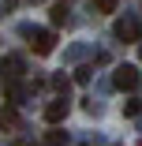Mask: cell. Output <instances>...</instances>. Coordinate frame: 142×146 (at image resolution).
I'll list each match as a JSON object with an SVG mask.
<instances>
[{"mask_svg":"<svg viewBox=\"0 0 142 146\" xmlns=\"http://www.w3.org/2000/svg\"><path fill=\"white\" fill-rule=\"evenodd\" d=\"M138 60H142V41H138Z\"/></svg>","mask_w":142,"mask_h":146,"instance_id":"12","label":"cell"},{"mask_svg":"<svg viewBox=\"0 0 142 146\" xmlns=\"http://www.w3.org/2000/svg\"><path fill=\"white\" fill-rule=\"evenodd\" d=\"M15 124H19V109L8 101L4 109H0V131H8V127H15Z\"/></svg>","mask_w":142,"mask_h":146,"instance_id":"5","label":"cell"},{"mask_svg":"<svg viewBox=\"0 0 142 146\" xmlns=\"http://www.w3.org/2000/svg\"><path fill=\"white\" fill-rule=\"evenodd\" d=\"M138 146H142V142H138Z\"/></svg>","mask_w":142,"mask_h":146,"instance_id":"13","label":"cell"},{"mask_svg":"<svg viewBox=\"0 0 142 146\" xmlns=\"http://www.w3.org/2000/svg\"><path fill=\"white\" fill-rule=\"evenodd\" d=\"M4 94H8V101H11V105H19L26 90H22V86H19V82H8V86H4Z\"/></svg>","mask_w":142,"mask_h":146,"instance_id":"8","label":"cell"},{"mask_svg":"<svg viewBox=\"0 0 142 146\" xmlns=\"http://www.w3.org/2000/svg\"><path fill=\"white\" fill-rule=\"evenodd\" d=\"M64 142H67V131H60V127H52V131L41 135V146H64Z\"/></svg>","mask_w":142,"mask_h":146,"instance_id":"6","label":"cell"},{"mask_svg":"<svg viewBox=\"0 0 142 146\" xmlns=\"http://www.w3.org/2000/svg\"><path fill=\"white\" fill-rule=\"evenodd\" d=\"M94 8H97L101 15H108V11H116V8H120V0H94Z\"/></svg>","mask_w":142,"mask_h":146,"instance_id":"9","label":"cell"},{"mask_svg":"<svg viewBox=\"0 0 142 146\" xmlns=\"http://www.w3.org/2000/svg\"><path fill=\"white\" fill-rule=\"evenodd\" d=\"M67 112H71L67 98H56V101H49V105H45V124H60Z\"/></svg>","mask_w":142,"mask_h":146,"instance_id":"3","label":"cell"},{"mask_svg":"<svg viewBox=\"0 0 142 146\" xmlns=\"http://www.w3.org/2000/svg\"><path fill=\"white\" fill-rule=\"evenodd\" d=\"M64 19H67V8H64V4H56V8H52V26H60Z\"/></svg>","mask_w":142,"mask_h":146,"instance_id":"10","label":"cell"},{"mask_svg":"<svg viewBox=\"0 0 142 146\" xmlns=\"http://www.w3.org/2000/svg\"><path fill=\"white\" fill-rule=\"evenodd\" d=\"M112 86L116 90H138V68L135 64H124V68H116V75H112Z\"/></svg>","mask_w":142,"mask_h":146,"instance_id":"2","label":"cell"},{"mask_svg":"<svg viewBox=\"0 0 142 146\" xmlns=\"http://www.w3.org/2000/svg\"><path fill=\"white\" fill-rule=\"evenodd\" d=\"M116 38H120V41H138V38H142L138 19H120V23H116Z\"/></svg>","mask_w":142,"mask_h":146,"instance_id":"4","label":"cell"},{"mask_svg":"<svg viewBox=\"0 0 142 146\" xmlns=\"http://www.w3.org/2000/svg\"><path fill=\"white\" fill-rule=\"evenodd\" d=\"M124 112H127V116H138V112H142V101H135V98H131V101L124 105Z\"/></svg>","mask_w":142,"mask_h":146,"instance_id":"11","label":"cell"},{"mask_svg":"<svg viewBox=\"0 0 142 146\" xmlns=\"http://www.w3.org/2000/svg\"><path fill=\"white\" fill-rule=\"evenodd\" d=\"M26 38H30L34 56H49V52L56 49V34H52V30H26Z\"/></svg>","mask_w":142,"mask_h":146,"instance_id":"1","label":"cell"},{"mask_svg":"<svg viewBox=\"0 0 142 146\" xmlns=\"http://www.w3.org/2000/svg\"><path fill=\"white\" fill-rule=\"evenodd\" d=\"M0 71H4L8 79H15V75H22V60H15V56H8V60H0Z\"/></svg>","mask_w":142,"mask_h":146,"instance_id":"7","label":"cell"}]
</instances>
